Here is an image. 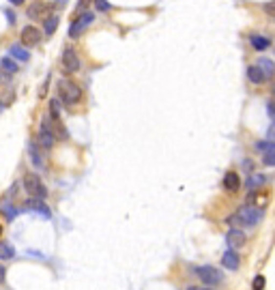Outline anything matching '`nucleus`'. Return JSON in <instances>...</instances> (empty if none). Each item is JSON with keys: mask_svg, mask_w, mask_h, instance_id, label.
Masks as SVG:
<instances>
[{"mask_svg": "<svg viewBox=\"0 0 275 290\" xmlns=\"http://www.w3.org/2000/svg\"><path fill=\"white\" fill-rule=\"evenodd\" d=\"M13 258V247L9 243H0V260H11Z\"/></svg>", "mask_w": 275, "mask_h": 290, "instance_id": "nucleus-23", "label": "nucleus"}, {"mask_svg": "<svg viewBox=\"0 0 275 290\" xmlns=\"http://www.w3.org/2000/svg\"><path fill=\"white\" fill-rule=\"evenodd\" d=\"M0 67H2L4 71L9 73V75L18 71V62H15V61H13V58H11V56H2V58H0Z\"/></svg>", "mask_w": 275, "mask_h": 290, "instance_id": "nucleus-20", "label": "nucleus"}, {"mask_svg": "<svg viewBox=\"0 0 275 290\" xmlns=\"http://www.w3.org/2000/svg\"><path fill=\"white\" fill-rule=\"evenodd\" d=\"M58 95H61L64 105H75V104L82 101V88H80L75 82H71V80H67V78L58 82Z\"/></svg>", "mask_w": 275, "mask_h": 290, "instance_id": "nucleus-2", "label": "nucleus"}, {"mask_svg": "<svg viewBox=\"0 0 275 290\" xmlns=\"http://www.w3.org/2000/svg\"><path fill=\"white\" fill-rule=\"evenodd\" d=\"M7 18H9V21H11V24H13V21H15V15L11 13V11H7Z\"/></svg>", "mask_w": 275, "mask_h": 290, "instance_id": "nucleus-33", "label": "nucleus"}, {"mask_svg": "<svg viewBox=\"0 0 275 290\" xmlns=\"http://www.w3.org/2000/svg\"><path fill=\"white\" fill-rule=\"evenodd\" d=\"M9 2H11V4H15V7H18V4H21V2H24V0H9Z\"/></svg>", "mask_w": 275, "mask_h": 290, "instance_id": "nucleus-35", "label": "nucleus"}, {"mask_svg": "<svg viewBox=\"0 0 275 290\" xmlns=\"http://www.w3.org/2000/svg\"><path fill=\"white\" fill-rule=\"evenodd\" d=\"M20 39H21V45L35 47V45H39V41H41V32H39V28H35V26H24Z\"/></svg>", "mask_w": 275, "mask_h": 290, "instance_id": "nucleus-7", "label": "nucleus"}, {"mask_svg": "<svg viewBox=\"0 0 275 290\" xmlns=\"http://www.w3.org/2000/svg\"><path fill=\"white\" fill-rule=\"evenodd\" d=\"M0 282H4V267H0Z\"/></svg>", "mask_w": 275, "mask_h": 290, "instance_id": "nucleus-34", "label": "nucleus"}, {"mask_svg": "<svg viewBox=\"0 0 275 290\" xmlns=\"http://www.w3.org/2000/svg\"><path fill=\"white\" fill-rule=\"evenodd\" d=\"M265 176H262V174H252L250 176V181H247V189H250V191H256V189H260V187L262 185H265Z\"/></svg>", "mask_w": 275, "mask_h": 290, "instance_id": "nucleus-19", "label": "nucleus"}, {"mask_svg": "<svg viewBox=\"0 0 275 290\" xmlns=\"http://www.w3.org/2000/svg\"><path fill=\"white\" fill-rule=\"evenodd\" d=\"M2 232H4V226H2V224H0V236H2Z\"/></svg>", "mask_w": 275, "mask_h": 290, "instance_id": "nucleus-36", "label": "nucleus"}, {"mask_svg": "<svg viewBox=\"0 0 275 290\" xmlns=\"http://www.w3.org/2000/svg\"><path fill=\"white\" fill-rule=\"evenodd\" d=\"M262 164L265 166H275V144H273V148H269L267 153H262Z\"/></svg>", "mask_w": 275, "mask_h": 290, "instance_id": "nucleus-24", "label": "nucleus"}, {"mask_svg": "<svg viewBox=\"0 0 275 290\" xmlns=\"http://www.w3.org/2000/svg\"><path fill=\"white\" fill-rule=\"evenodd\" d=\"M58 28V15H50V18H45V32L47 35H54Z\"/></svg>", "mask_w": 275, "mask_h": 290, "instance_id": "nucleus-22", "label": "nucleus"}, {"mask_svg": "<svg viewBox=\"0 0 275 290\" xmlns=\"http://www.w3.org/2000/svg\"><path fill=\"white\" fill-rule=\"evenodd\" d=\"M7 80H9V73L4 71L2 67H0V82H7Z\"/></svg>", "mask_w": 275, "mask_h": 290, "instance_id": "nucleus-29", "label": "nucleus"}, {"mask_svg": "<svg viewBox=\"0 0 275 290\" xmlns=\"http://www.w3.org/2000/svg\"><path fill=\"white\" fill-rule=\"evenodd\" d=\"M267 112H269V116H271L273 127H275V101H269V104H267Z\"/></svg>", "mask_w": 275, "mask_h": 290, "instance_id": "nucleus-28", "label": "nucleus"}, {"mask_svg": "<svg viewBox=\"0 0 275 290\" xmlns=\"http://www.w3.org/2000/svg\"><path fill=\"white\" fill-rule=\"evenodd\" d=\"M88 2H90V0H80L78 9H86V7H88Z\"/></svg>", "mask_w": 275, "mask_h": 290, "instance_id": "nucleus-32", "label": "nucleus"}, {"mask_svg": "<svg viewBox=\"0 0 275 290\" xmlns=\"http://www.w3.org/2000/svg\"><path fill=\"white\" fill-rule=\"evenodd\" d=\"M222 185H224V189H226V191H230V193L239 191V189H241V176L236 174V172H226Z\"/></svg>", "mask_w": 275, "mask_h": 290, "instance_id": "nucleus-11", "label": "nucleus"}, {"mask_svg": "<svg viewBox=\"0 0 275 290\" xmlns=\"http://www.w3.org/2000/svg\"><path fill=\"white\" fill-rule=\"evenodd\" d=\"M273 144H275V142H256L254 148L258 150V153H267L269 148H273Z\"/></svg>", "mask_w": 275, "mask_h": 290, "instance_id": "nucleus-26", "label": "nucleus"}, {"mask_svg": "<svg viewBox=\"0 0 275 290\" xmlns=\"http://www.w3.org/2000/svg\"><path fill=\"white\" fill-rule=\"evenodd\" d=\"M262 217H265V211H260V208H254L250 207V204H245V207H241L236 213H233L228 217V224L233 226V228H254L262 222Z\"/></svg>", "mask_w": 275, "mask_h": 290, "instance_id": "nucleus-1", "label": "nucleus"}, {"mask_svg": "<svg viewBox=\"0 0 275 290\" xmlns=\"http://www.w3.org/2000/svg\"><path fill=\"white\" fill-rule=\"evenodd\" d=\"M26 207L28 208H35V211H39V213H43L45 217H50V208L43 204V200H39V198H30L28 202H26Z\"/></svg>", "mask_w": 275, "mask_h": 290, "instance_id": "nucleus-18", "label": "nucleus"}, {"mask_svg": "<svg viewBox=\"0 0 275 290\" xmlns=\"http://www.w3.org/2000/svg\"><path fill=\"white\" fill-rule=\"evenodd\" d=\"M265 286H267L265 275H256L254 282H252V290H265Z\"/></svg>", "mask_w": 275, "mask_h": 290, "instance_id": "nucleus-25", "label": "nucleus"}, {"mask_svg": "<svg viewBox=\"0 0 275 290\" xmlns=\"http://www.w3.org/2000/svg\"><path fill=\"white\" fill-rule=\"evenodd\" d=\"M0 112H2V104H0Z\"/></svg>", "mask_w": 275, "mask_h": 290, "instance_id": "nucleus-37", "label": "nucleus"}, {"mask_svg": "<svg viewBox=\"0 0 275 290\" xmlns=\"http://www.w3.org/2000/svg\"><path fill=\"white\" fill-rule=\"evenodd\" d=\"M28 153H30V159H32V164H35L37 168H43V159H41L39 150H37V144H35V142H30V144H28Z\"/></svg>", "mask_w": 275, "mask_h": 290, "instance_id": "nucleus-21", "label": "nucleus"}, {"mask_svg": "<svg viewBox=\"0 0 275 290\" xmlns=\"http://www.w3.org/2000/svg\"><path fill=\"white\" fill-rule=\"evenodd\" d=\"M193 275H196L200 282L204 284V286H217V284H222V271L219 269H215L211 265H204V267H193Z\"/></svg>", "mask_w": 275, "mask_h": 290, "instance_id": "nucleus-3", "label": "nucleus"}, {"mask_svg": "<svg viewBox=\"0 0 275 290\" xmlns=\"http://www.w3.org/2000/svg\"><path fill=\"white\" fill-rule=\"evenodd\" d=\"M250 43H252V47L258 50V52H265L267 47H271V39L265 37V35H252L250 37Z\"/></svg>", "mask_w": 275, "mask_h": 290, "instance_id": "nucleus-15", "label": "nucleus"}, {"mask_svg": "<svg viewBox=\"0 0 275 290\" xmlns=\"http://www.w3.org/2000/svg\"><path fill=\"white\" fill-rule=\"evenodd\" d=\"M222 265H224V269L236 271V269H239V265H241V258L236 256L234 249H228V251H224V256H222Z\"/></svg>", "mask_w": 275, "mask_h": 290, "instance_id": "nucleus-13", "label": "nucleus"}, {"mask_svg": "<svg viewBox=\"0 0 275 290\" xmlns=\"http://www.w3.org/2000/svg\"><path fill=\"white\" fill-rule=\"evenodd\" d=\"M247 78H250V82L252 84H265L267 82V78H265V73L258 69V64H252V67H247Z\"/></svg>", "mask_w": 275, "mask_h": 290, "instance_id": "nucleus-16", "label": "nucleus"}, {"mask_svg": "<svg viewBox=\"0 0 275 290\" xmlns=\"http://www.w3.org/2000/svg\"><path fill=\"white\" fill-rule=\"evenodd\" d=\"M273 93H275V90H273Z\"/></svg>", "mask_w": 275, "mask_h": 290, "instance_id": "nucleus-38", "label": "nucleus"}, {"mask_svg": "<svg viewBox=\"0 0 275 290\" xmlns=\"http://www.w3.org/2000/svg\"><path fill=\"white\" fill-rule=\"evenodd\" d=\"M185 290H213V288H209V286H187Z\"/></svg>", "mask_w": 275, "mask_h": 290, "instance_id": "nucleus-30", "label": "nucleus"}, {"mask_svg": "<svg viewBox=\"0 0 275 290\" xmlns=\"http://www.w3.org/2000/svg\"><path fill=\"white\" fill-rule=\"evenodd\" d=\"M258 69H260L262 73H265V78H273L275 75V62L273 61H269V58H258Z\"/></svg>", "mask_w": 275, "mask_h": 290, "instance_id": "nucleus-17", "label": "nucleus"}, {"mask_svg": "<svg viewBox=\"0 0 275 290\" xmlns=\"http://www.w3.org/2000/svg\"><path fill=\"white\" fill-rule=\"evenodd\" d=\"M47 13H50V4H47V2H35L28 9V18L30 20H41V18L45 20V18H50Z\"/></svg>", "mask_w": 275, "mask_h": 290, "instance_id": "nucleus-12", "label": "nucleus"}, {"mask_svg": "<svg viewBox=\"0 0 275 290\" xmlns=\"http://www.w3.org/2000/svg\"><path fill=\"white\" fill-rule=\"evenodd\" d=\"M9 56L11 58H15V61H20V62H28V58H30V54H28V50H26L24 45H11L9 47Z\"/></svg>", "mask_w": 275, "mask_h": 290, "instance_id": "nucleus-14", "label": "nucleus"}, {"mask_svg": "<svg viewBox=\"0 0 275 290\" xmlns=\"http://www.w3.org/2000/svg\"><path fill=\"white\" fill-rule=\"evenodd\" d=\"M63 67L67 73L80 71V58H78V54H75L73 47H67V50L63 52Z\"/></svg>", "mask_w": 275, "mask_h": 290, "instance_id": "nucleus-8", "label": "nucleus"}, {"mask_svg": "<svg viewBox=\"0 0 275 290\" xmlns=\"http://www.w3.org/2000/svg\"><path fill=\"white\" fill-rule=\"evenodd\" d=\"M265 9L269 11V13H275V2H269V4H265Z\"/></svg>", "mask_w": 275, "mask_h": 290, "instance_id": "nucleus-31", "label": "nucleus"}, {"mask_svg": "<svg viewBox=\"0 0 275 290\" xmlns=\"http://www.w3.org/2000/svg\"><path fill=\"white\" fill-rule=\"evenodd\" d=\"M95 20V15L90 13V11H84L82 15H80L78 20H73V24L69 26V37H71V39H75V37H80V32H82L86 26L90 24V21Z\"/></svg>", "mask_w": 275, "mask_h": 290, "instance_id": "nucleus-6", "label": "nucleus"}, {"mask_svg": "<svg viewBox=\"0 0 275 290\" xmlns=\"http://www.w3.org/2000/svg\"><path fill=\"white\" fill-rule=\"evenodd\" d=\"M24 189L28 191L30 198H39V200L47 198V187L43 185V181L35 174V172H28V174L24 176Z\"/></svg>", "mask_w": 275, "mask_h": 290, "instance_id": "nucleus-4", "label": "nucleus"}, {"mask_svg": "<svg viewBox=\"0 0 275 290\" xmlns=\"http://www.w3.org/2000/svg\"><path fill=\"white\" fill-rule=\"evenodd\" d=\"M95 4H97V9H99V11H110L112 9L107 0H95Z\"/></svg>", "mask_w": 275, "mask_h": 290, "instance_id": "nucleus-27", "label": "nucleus"}, {"mask_svg": "<svg viewBox=\"0 0 275 290\" xmlns=\"http://www.w3.org/2000/svg\"><path fill=\"white\" fill-rule=\"evenodd\" d=\"M226 243H228L230 249H236V247L245 245V232L241 228H230L226 232Z\"/></svg>", "mask_w": 275, "mask_h": 290, "instance_id": "nucleus-9", "label": "nucleus"}, {"mask_svg": "<svg viewBox=\"0 0 275 290\" xmlns=\"http://www.w3.org/2000/svg\"><path fill=\"white\" fill-rule=\"evenodd\" d=\"M39 144L45 150H50L54 144H56V138L52 133V127H50V116H43L41 118V127H39Z\"/></svg>", "mask_w": 275, "mask_h": 290, "instance_id": "nucleus-5", "label": "nucleus"}, {"mask_svg": "<svg viewBox=\"0 0 275 290\" xmlns=\"http://www.w3.org/2000/svg\"><path fill=\"white\" fill-rule=\"evenodd\" d=\"M247 204H250V207H254V208H260V211H265L267 204H269V193L262 191V189L252 191L250 196H247Z\"/></svg>", "mask_w": 275, "mask_h": 290, "instance_id": "nucleus-10", "label": "nucleus"}]
</instances>
